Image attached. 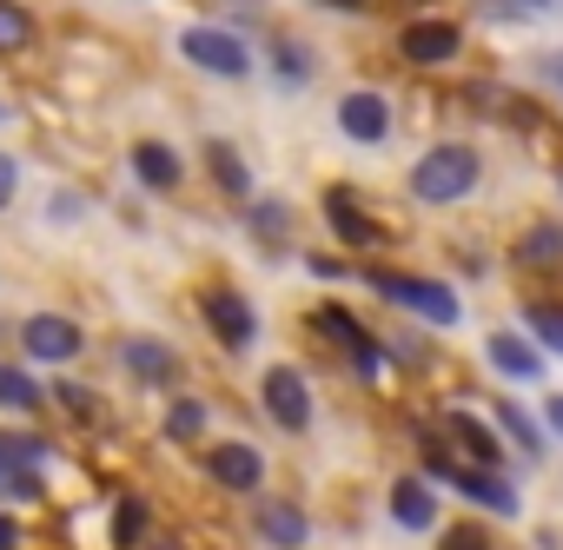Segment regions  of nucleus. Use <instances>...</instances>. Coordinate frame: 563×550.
Listing matches in <instances>:
<instances>
[{
    "instance_id": "nucleus-1",
    "label": "nucleus",
    "mask_w": 563,
    "mask_h": 550,
    "mask_svg": "<svg viewBox=\"0 0 563 550\" xmlns=\"http://www.w3.org/2000/svg\"><path fill=\"white\" fill-rule=\"evenodd\" d=\"M477 179H484L477 146L444 140V146H431V153L411 166V199H424V206H457L464 193H477Z\"/></svg>"
},
{
    "instance_id": "nucleus-2",
    "label": "nucleus",
    "mask_w": 563,
    "mask_h": 550,
    "mask_svg": "<svg viewBox=\"0 0 563 550\" xmlns=\"http://www.w3.org/2000/svg\"><path fill=\"white\" fill-rule=\"evenodd\" d=\"M365 286H372L378 299L405 306V312H411V319H424V326H457V319H464V306H457V293H451L444 279H418V272L365 265Z\"/></svg>"
},
{
    "instance_id": "nucleus-3",
    "label": "nucleus",
    "mask_w": 563,
    "mask_h": 550,
    "mask_svg": "<svg viewBox=\"0 0 563 550\" xmlns=\"http://www.w3.org/2000/svg\"><path fill=\"white\" fill-rule=\"evenodd\" d=\"M179 54H186L192 67L219 74V80H245V74H252V47H245L232 28H212V21H199V28H179Z\"/></svg>"
},
{
    "instance_id": "nucleus-4",
    "label": "nucleus",
    "mask_w": 563,
    "mask_h": 550,
    "mask_svg": "<svg viewBox=\"0 0 563 550\" xmlns=\"http://www.w3.org/2000/svg\"><path fill=\"white\" fill-rule=\"evenodd\" d=\"M258 405L272 411V425L306 431V425H312V385H306V372H292V365H272V372L258 378Z\"/></svg>"
},
{
    "instance_id": "nucleus-5",
    "label": "nucleus",
    "mask_w": 563,
    "mask_h": 550,
    "mask_svg": "<svg viewBox=\"0 0 563 550\" xmlns=\"http://www.w3.org/2000/svg\"><path fill=\"white\" fill-rule=\"evenodd\" d=\"M21 352H27L34 365H67V359L87 352V332H80L74 319H60V312H34V319L21 326Z\"/></svg>"
},
{
    "instance_id": "nucleus-6",
    "label": "nucleus",
    "mask_w": 563,
    "mask_h": 550,
    "mask_svg": "<svg viewBox=\"0 0 563 550\" xmlns=\"http://www.w3.org/2000/svg\"><path fill=\"white\" fill-rule=\"evenodd\" d=\"M199 312H206V326H212V339H219L225 352H252V339H258V312H252L239 293L212 286V293L199 299Z\"/></svg>"
},
{
    "instance_id": "nucleus-7",
    "label": "nucleus",
    "mask_w": 563,
    "mask_h": 550,
    "mask_svg": "<svg viewBox=\"0 0 563 550\" xmlns=\"http://www.w3.org/2000/svg\"><path fill=\"white\" fill-rule=\"evenodd\" d=\"M339 133H345L352 146H385V140H391V107H385V94H378V87L345 94V100H339Z\"/></svg>"
},
{
    "instance_id": "nucleus-8",
    "label": "nucleus",
    "mask_w": 563,
    "mask_h": 550,
    "mask_svg": "<svg viewBox=\"0 0 563 550\" xmlns=\"http://www.w3.org/2000/svg\"><path fill=\"white\" fill-rule=\"evenodd\" d=\"M312 326H319L325 339H339V345L352 352V365H358L365 378H378V372H385V352H378V339H372V332H365V326H358V319H352L345 306H319V319H312Z\"/></svg>"
},
{
    "instance_id": "nucleus-9",
    "label": "nucleus",
    "mask_w": 563,
    "mask_h": 550,
    "mask_svg": "<svg viewBox=\"0 0 563 550\" xmlns=\"http://www.w3.org/2000/svg\"><path fill=\"white\" fill-rule=\"evenodd\" d=\"M457 47H464V34H457L451 21H411V28L398 34V54H405L411 67H444V61H457Z\"/></svg>"
},
{
    "instance_id": "nucleus-10",
    "label": "nucleus",
    "mask_w": 563,
    "mask_h": 550,
    "mask_svg": "<svg viewBox=\"0 0 563 550\" xmlns=\"http://www.w3.org/2000/svg\"><path fill=\"white\" fill-rule=\"evenodd\" d=\"M444 477L477 504V510H497V517H517V491H510V477L497 471V464H471V471H457V464H444Z\"/></svg>"
},
{
    "instance_id": "nucleus-11",
    "label": "nucleus",
    "mask_w": 563,
    "mask_h": 550,
    "mask_svg": "<svg viewBox=\"0 0 563 550\" xmlns=\"http://www.w3.org/2000/svg\"><path fill=\"white\" fill-rule=\"evenodd\" d=\"M252 530L272 543V550H299L306 537H312V524H306V510L299 504H286V497H265L258 510H252Z\"/></svg>"
},
{
    "instance_id": "nucleus-12",
    "label": "nucleus",
    "mask_w": 563,
    "mask_h": 550,
    "mask_svg": "<svg viewBox=\"0 0 563 550\" xmlns=\"http://www.w3.org/2000/svg\"><path fill=\"white\" fill-rule=\"evenodd\" d=\"M206 471H212V484H225V491H258V484H265V458H258L252 444H212V451H206Z\"/></svg>"
},
{
    "instance_id": "nucleus-13",
    "label": "nucleus",
    "mask_w": 563,
    "mask_h": 550,
    "mask_svg": "<svg viewBox=\"0 0 563 550\" xmlns=\"http://www.w3.org/2000/svg\"><path fill=\"white\" fill-rule=\"evenodd\" d=\"M325 219H332V232H339L352 252H372V245H378V219H372V212H358L352 186H332V193H325Z\"/></svg>"
},
{
    "instance_id": "nucleus-14",
    "label": "nucleus",
    "mask_w": 563,
    "mask_h": 550,
    "mask_svg": "<svg viewBox=\"0 0 563 550\" xmlns=\"http://www.w3.org/2000/svg\"><path fill=\"white\" fill-rule=\"evenodd\" d=\"M120 365L140 378V385H173L179 378V352L166 339H126L120 345Z\"/></svg>"
},
{
    "instance_id": "nucleus-15",
    "label": "nucleus",
    "mask_w": 563,
    "mask_h": 550,
    "mask_svg": "<svg viewBox=\"0 0 563 550\" xmlns=\"http://www.w3.org/2000/svg\"><path fill=\"white\" fill-rule=\"evenodd\" d=\"M484 359L504 372V378H517V385H530V378H543V352L530 345V339H517V332H490V345H484Z\"/></svg>"
},
{
    "instance_id": "nucleus-16",
    "label": "nucleus",
    "mask_w": 563,
    "mask_h": 550,
    "mask_svg": "<svg viewBox=\"0 0 563 550\" xmlns=\"http://www.w3.org/2000/svg\"><path fill=\"white\" fill-rule=\"evenodd\" d=\"M133 173H140V186H153V193H173V186L186 179V166H179V153H173L166 140H133Z\"/></svg>"
},
{
    "instance_id": "nucleus-17",
    "label": "nucleus",
    "mask_w": 563,
    "mask_h": 550,
    "mask_svg": "<svg viewBox=\"0 0 563 550\" xmlns=\"http://www.w3.org/2000/svg\"><path fill=\"white\" fill-rule=\"evenodd\" d=\"M444 431L464 444V458H477V464H504V438H497L484 418H471L464 405H457V411H444Z\"/></svg>"
},
{
    "instance_id": "nucleus-18",
    "label": "nucleus",
    "mask_w": 563,
    "mask_h": 550,
    "mask_svg": "<svg viewBox=\"0 0 563 550\" xmlns=\"http://www.w3.org/2000/svg\"><path fill=\"white\" fill-rule=\"evenodd\" d=\"M391 517H398L405 530H431V524H438V491H431L424 477H398V484H391Z\"/></svg>"
},
{
    "instance_id": "nucleus-19",
    "label": "nucleus",
    "mask_w": 563,
    "mask_h": 550,
    "mask_svg": "<svg viewBox=\"0 0 563 550\" xmlns=\"http://www.w3.org/2000/svg\"><path fill=\"white\" fill-rule=\"evenodd\" d=\"M41 405H47V392H41V378L27 365H0V411H8V418H34Z\"/></svg>"
},
{
    "instance_id": "nucleus-20",
    "label": "nucleus",
    "mask_w": 563,
    "mask_h": 550,
    "mask_svg": "<svg viewBox=\"0 0 563 550\" xmlns=\"http://www.w3.org/2000/svg\"><path fill=\"white\" fill-rule=\"evenodd\" d=\"M490 418H497V431H504V438H510V444H517L530 464L543 458V425H537L523 405H510V398H490Z\"/></svg>"
},
{
    "instance_id": "nucleus-21",
    "label": "nucleus",
    "mask_w": 563,
    "mask_h": 550,
    "mask_svg": "<svg viewBox=\"0 0 563 550\" xmlns=\"http://www.w3.org/2000/svg\"><path fill=\"white\" fill-rule=\"evenodd\" d=\"M206 173L219 179V193H225V199H239V206L252 199V173H245V160H239L225 140H206Z\"/></svg>"
},
{
    "instance_id": "nucleus-22",
    "label": "nucleus",
    "mask_w": 563,
    "mask_h": 550,
    "mask_svg": "<svg viewBox=\"0 0 563 550\" xmlns=\"http://www.w3.org/2000/svg\"><path fill=\"white\" fill-rule=\"evenodd\" d=\"M523 326H530V339H537L543 352L563 359V306H550V299H523Z\"/></svg>"
},
{
    "instance_id": "nucleus-23",
    "label": "nucleus",
    "mask_w": 563,
    "mask_h": 550,
    "mask_svg": "<svg viewBox=\"0 0 563 550\" xmlns=\"http://www.w3.org/2000/svg\"><path fill=\"white\" fill-rule=\"evenodd\" d=\"M517 258H523V265H563V226H550V219H537V226L523 232V245H517Z\"/></svg>"
},
{
    "instance_id": "nucleus-24",
    "label": "nucleus",
    "mask_w": 563,
    "mask_h": 550,
    "mask_svg": "<svg viewBox=\"0 0 563 550\" xmlns=\"http://www.w3.org/2000/svg\"><path fill=\"white\" fill-rule=\"evenodd\" d=\"M34 41V14L21 8V0H0V54H14Z\"/></svg>"
},
{
    "instance_id": "nucleus-25",
    "label": "nucleus",
    "mask_w": 563,
    "mask_h": 550,
    "mask_svg": "<svg viewBox=\"0 0 563 550\" xmlns=\"http://www.w3.org/2000/svg\"><path fill=\"white\" fill-rule=\"evenodd\" d=\"M272 67H278V80H286V87H306L312 80V54L292 47V41H272Z\"/></svg>"
},
{
    "instance_id": "nucleus-26",
    "label": "nucleus",
    "mask_w": 563,
    "mask_h": 550,
    "mask_svg": "<svg viewBox=\"0 0 563 550\" xmlns=\"http://www.w3.org/2000/svg\"><path fill=\"white\" fill-rule=\"evenodd\" d=\"M199 431H206V405H199V398H173V411H166V438L186 444V438H199Z\"/></svg>"
},
{
    "instance_id": "nucleus-27",
    "label": "nucleus",
    "mask_w": 563,
    "mask_h": 550,
    "mask_svg": "<svg viewBox=\"0 0 563 550\" xmlns=\"http://www.w3.org/2000/svg\"><path fill=\"white\" fill-rule=\"evenodd\" d=\"M146 537V504L140 497H120L113 504V543H140Z\"/></svg>"
},
{
    "instance_id": "nucleus-28",
    "label": "nucleus",
    "mask_w": 563,
    "mask_h": 550,
    "mask_svg": "<svg viewBox=\"0 0 563 550\" xmlns=\"http://www.w3.org/2000/svg\"><path fill=\"white\" fill-rule=\"evenodd\" d=\"M245 219H252V232H258V239H265V232L278 239V232H286V226H292V212H286V206H278V199H265V206H252V199H245Z\"/></svg>"
},
{
    "instance_id": "nucleus-29",
    "label": "nucleus",
    "mask_w": 563,
    "mask_h": 550,
    "mask_svg": "<svg viewBox=\"0 0 563 550\" xmlns=\"http://www.w3.org/2000/svg\"><path fill=\"white\" fill-rule=\"evenodd\" d=\"M438 550H490V537H484L477 524H451V530L438 537Z\"/></svg>"
},
{
    "instance_id": "nucleus-30",
    "label": "nucleus",
    "mask_w": 563,
    "mask_h": 550,
    "mask_svg": "<svg viewBox=\"0 0 563 550\" xmlns=\"http://www.w3.org/2000/svg\"><path fill=\"white\" fill-rule=\"evenodd\" d=\"M14 193H21V166H14V153H0V212L14 206Z\"/></svg>"
},
{
    "instance_id": "nucleus-31",
    "label": "nucleus",
    "mask_w": 563,
    "mask_h": 550,
    "mask_svg": "<svg viewBox=\"0 0 563 550\" xmlns=\"http://www.w3.org/2000/svg\"><path fill=\"white\" fill-rule=\"evenodd\" d=\"M60 405H67V411H74V418H93V398H87V392H80V385H60Z\"/></svg>"
},
{
    "instance_id": "nucleus-32",
    "label": "nucleus",
    "mask_w": 563,
    "mask_h": 550,
    "mask_svg": "<svg viewBox=\"0 0 563 550\" xmlns=\"http://www.w3.org/2000/svg\"><path fill=\"white\" fill-rule=\"evenodd\" d=\"M537 74H543V80H556V94H563V54H543V61H537Z\"/></svg>"
},
{
    "instance_id": "nucleus-33",
    "label": "nucleus",
    "mask_w": 563,
    "mask_h": 550,
    "mask_svg": "<svg viewBox=\"0 0 563 550\" xmlns=\"http://www.w3.org/2000/svg\"><path fill=\"white\" fill-rule=\"evenodd\" d=\"M14 543H21V524H14V517H0V550H14Z\"/></svg>"
},
{
    "instance_id": "nucleus-34",
    "label": "nucleus",
    "mask_w": 563,
    "mask_h": 550,
    "mask_svg": "<svg viewBox=\"0 0 563 550\" xmlns=\"http://www.w3.org/2000/svg\"><path fill=\"white\" fill-rule=\"evenodd\" d=\"M517 8H523V14H556L563 0H517Z\"/></svg>"
},
{
    "instance_id": "nucleus-35",
    "label": "nucleus",
    "mask_w": 563,
    "mask_h": 550,
    "mask_svg": "<svg viewBox=\"0 0 563 550\" xmlns=\"http://www.w3.org/2000/svg\"><path fill=\"white\" fill-rule=\"evenodd\" d=\"M543 411H550V431H556V438H563V392H556V398H550V405H543Z\"/></svg>"
},
{
    "instance_id": "nucleus-36",
    "label": "nucleus",
    "mask_w": 563,
    "mask_h": 550,
    "mask_svg": "<svg viewBox=\"0 0 563 550\" xmlns=\"http://www.w3.org/2000/svg\"><path fill=\"white\" fill-rule=\"evenodd\" d=\"M325 8H345V14H358V8H365V0H325Z\"/></svg>"
},
{
    "instance_id": "nucleus-37",
    "label": "nucleus",
    "mask_w": 563,
    "mask_h": 550,
    "mask_svg": "<svg viewBox=\"0 0 563 550\" xmlns=\"http://www.w3.org/2000/svg\"><path fill=\"white\" fill-rule=\"evenodd\" d=\"M153 550H179V543H153Z\"/></svg>"
}]
</instances>
